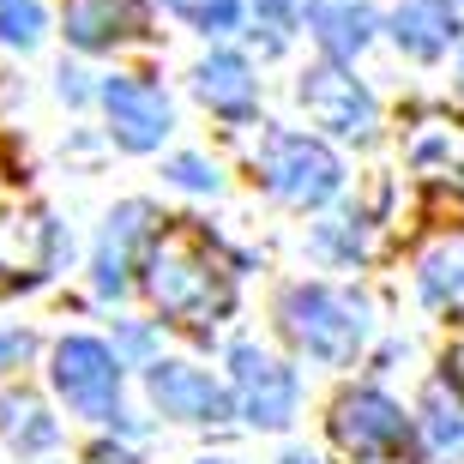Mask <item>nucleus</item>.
<instances>
[{
    "mask_svg": "<svg viewBox=\"0 0 464 464\" xmlns=\"http://www.w3.org/2000/svg\"><path fill=\"white\" fill-rule=\"evenodd\" d=\"M145 290L169 320L181 326H206V320H224L229 302H236V272L229 259L218 254V241L206 236L199 224L175 218L163 224L151 259H145Z\"/></svg>",
    "mask_w": 464,
    "mask_h": 464,
    "instance_id": "1",
    "label": "nucleus"
},
{
    "mask_svg": "<svg viewBox=\"0 0 464 464\" xmlns=\"http://www.w3.org/2000/svg\"><path fill=\"white\" fill-rule=\"evenodd\" d=\"M284 332H290L314 362H350L356 344H362V314L350 308L344 295L302 284V290L284 295Z\"/></svg>",
    "mask_w": 464,
    "mask_h": 464,
    "instance_id": "2",
    "label": "nucleus"
},
{
    "mask_svg": "<svg viewBox=\"0 0 464 464\" xmlns=\"http://www.w3.org/2000/svg\"><path fill=\"white\" fill-rule=\"evenodd\" d=\"M332 440L350 459H404L411 452V422L386 392H344L332 404Z\"/></svg>",
    "mask_w": 464,
    "mask_h": 464,
    "instance_id": "3",
    "label": "nucleus"
},
{
    "mask_svg": "<svg viewBox=\"0 0 464 464\" xmlns=\"http://www.w3.org/2000/svg\"><path fill=\"white\" fill-rule=\"evenodd\" d=\"M266 181H272V193H284L295 206H320V199L338 193L344 169H338V157L326 145H314L302 133H277L266 145Z\"/></svg>",
    "mask_w": 464,
    "mask_h": 464,
    "instance_id": "4",
    "label": "nucleus"
},
{
    "mask_svg": "<svg viewBox=\"0 0 464 464\" xmlns=\"http://www.w3.org/2000/svg\"><path fill=\"white\" fill-rule=\"evenodd\" d=\"M54 386L79 416H121V362L97 338H72L54 356Z\"/></svg>",
    "mask_w": 464,
    "mask_h": 464,
    "instance_id": "5",
    "label": "nucleus"
},
{
    "mask_svg": "<svg viewBox=\"0 0 464 464\" xmlns=\"http://www.w3.org/2000/svg\"><path fill=\"white\" fill-rule=\"evenodd\" d=\"M229 368H236V398H241V416H247V422L284 429L295 416V374L284 362H272L254 344H236L229 350Z\"/></svg>",
    "mask_w": 464,
    "mask_h": 464,
    "instance_id": "6",
    "label": "nucleus"
},
{
    "mask_svg": "<svg viewBox=\"0 0 464 464\" xmlns=\"http://www.w3.org/2000/svg\"><path fill=\"white\" fill-rule=\"evenodd\" d=\"M302 103H308V115L320 121V127H332V133H344V139H368L374 133V97H368L338 61L308 67V79H302Z\"/></svg>",
    "mask_w": 464,
    "mask_h": 464,
    "instance_id": "7",
    "label": "nucleus"
},
{
    "mask_svg": "<svg viewBox=\"0 0 464 464\" xmlns=\"http://www.w3.org/2000/svg\"><path fill=\"white\" fill-rule=\"evenodd\" d=\"M103 109L115 121V139L127 151H151L169 133V97L145 79H109L103 85Z\"/></svg>",
    "mask_w": 464,
    "mask_h": 464,
    "instance_id": "8",
    "label": "nucleus"
},
{
    "mask_svg": "<svg viewBox=\"0 0 464 464\" xmlns=\"http://www.w3.org/2000/svg\"><path fill=\"white\" fill-rule=\"evenodd\" d=\"M54 259V224L43 211H0V284H36Z\"/></svg>",
    "mask_w": 464,
    "mask_h": 464,
    "instance_id": "9",
    "label": "nucleus"
},
{
    "mask_svg": "<svg viewBox=\"0 0 464 464\" xmlns=\"http://www.w3.org/2000/svg\"><path fill=\"white\" fill-rule=\"evenodd\" d=\"M151 398L175 422H224L229 416L224 386H211L199 368H181V362H157L151 368Z\"/></svg>",
    "mask_w": 464,
    "mask_h": 464,
    "instance_id": "10",
    "label": "nucleus"
},
{
    "mask_svg": "<svg viewBox=\"0 0 464 464\" xmlns=\"http://www.w3.org/2000/svg\"><path fill=\"white\" fill-rule=\"evenodd\" d=\"M145 31V0H67V36L79 49H115Z\"/></svg>",
    "mask_w": 464,
    "mask_h": 464,
    "instance_id": "11",
    "label": "nucleus"
},
{
    "mask_svg": "<svg viewBox=\"0 0 464 464\" xmlns=\"http://www.w3.org/2000/svg\"><path fill=\"white\" fill-rule=\"evenodd\" d=\"M392 36H398V49H404V54L434 61L440 49H452L459 13H452V0H404V6L392 13Z\"/></svg>",
    "mask_w": 464,
    "mask_h": 464,
    "instance_id": "12",
    "label": "nucleus"
},
{
    "mask_svg": "<svg viewBox=\"0 0 464 464\" xmlns=\"http://www.w3.org/2000/svg\"><path fill=\"white\" fill-rule=\"evenodd\" d=\"M145 229H151V211L145 206H121L115 218H109L103 241H97V290L103 295L127 290V277H133V247H139Z\"/></svg>",
    "mask_w": 464,
    "mask_h": 464,
    "instance_id": "13",
    "label": "nucleus"
},
{
    "mask_svg": "<svg viewBox=\"0 0 464 464\" xmlns=\"http://www.w3.org/2000/svg\"><path fill=\"white\" fill-rule=\"evenodd\" d=\"M314 36H320V49L332 61H350V54L374 36V13L362 6V0H320L314 6Z\"/></svg>",
    "mask_w": 464,
    "mask_h": 464,
    "instance_id": "14",
    "label": "nucleus"
},
{
    "mask_svg": "<svg viewBox=\"0 0 464 464\" xmlns=\"http://www.w3.org/2000/svg\"><path fill=\"white\" fill-rule=\"evenodd\" d=\"M199 97H206L218 115H254V72H247V61H236V54H211L206 67H199Z\"/></svg>",
    "mask_w": 464,
    "mask_h": 464,
    "instance_id": "15",
    "label": "nucleus"
},
{
    "mask_svg": "<svg viewBox=\"0 0 464 464\" xmlns=\"http://www.w3.org/2000/svg\"><path fill=\"white\" fill-rule=\"evenodd\" d=\"M0 440H13L18 452H43L54 440V422L31 392H0Z\"/></svg>",
    "mask_w": 464,
    "mask_h": 464,
    "instance_id": "16",
    "label": "nucleus"
},
{
    "mask_svg": "<svg viewBox=\"0 0 464 464\" xmlns=\"http://www.w3.org/2000/svg\"><path fill=\"white\" fill-rule=\"evenodd\" d=\"M422 295L434 308H464V241H440L422 259Z\"/></svg>",
    "mask_w": 464,
    "mask_h": 464,
    "instance_id": "17",
    "label": "nucleus"
},
{
    "mask_svg": "<svg viewBox=\"0 0 464 464\" xmlns=\"http://www.w3.org/2000/svg\"><path fill=\"white\" fill-rule=\"evenodd\" d=\"M36 36H43V13H36V0H0V43L31 49Z\"/></svg>",
    "mask_w": 464,
    "mask_h": 464,
    "instance_id": "18",
    "label": "nucleus"
},
{
    "mask_svg": "<svg viewBox=\"0 0 464 464\" xmlns=\"http://www.w3.org/2000/svg\"><path fill=\"white\" fill-rule=\"evenodd\" d=\"M181 18H193L199 31H229L236 24V0H169Z\"/></svg>",
    "mask_w": 464,
    "mask_h": 464,
    "instance_id": "19",
    "label": "nucleus"
},
{
    "mask_svg": "<svg viewBox=\"0 0 464 464\" xmlns=\"http://www.w3.org/2000/svg\"><path fill=\"white\" fill-rule=\"evenodd\" d=\"M429 434H434V452H459L464 447V416L429 411Z\"/></svg>",
    "mask_w": 464,
    "mask_h": 464,
    "instance_id": "20",
    "label": "nucleus"
},
{
    "mask_svg": "<svg viewBox=\"0 0 464 464\" xmlns=\"http://www.w3.org/2000/svg\"><path fill=\"white\" fill-rule=\"evenodd\" d=\"M169 175L181 181V188H193V193H211V188H218V169H206L199 157H175Z\"/></svg>",
    "mask_w": 464,
    "mask_h": 464,
    "instance_id": "21",
    "label": "nucleus"
},
{
    "mask_svg": "<svg viewBox=\"0 0 464 464\" xmlns=\"http://www.w3.org/2000/svg\"><path fill=\"white\" fill-rule=\"evenodd\" d=\"M31 356V332H0V374Z\"/></svg>",
    "mask_w": 464,
    "mask_h": 464,
    "instance_id": "22",
    "label": "nucleus"
},
{
    "mask_svg": "<svg viewBox=\"0 0 464 464\" xmlns=\"http://www.w3.org/2000/svg\"><path fill=\"white\" fill-rule=\"evenodd\" d=\"M259 6H266V18H272L277 43H284V24H290V18H302V13H308V0H259Z\"/></svg>",
    "mask_w": 464,
    "mask_h": 464,
    "instance_id": "23",
    "label": "nucleus"
},
{
    "mask_svg": "<svg viewBox=\"0 0 464 464\" xmlns=\"http://www.w3.org/2000/svg\"><path fill=\"white\" fill-rule=\"evenodd\" d=\"M447 380H452V392L464 398V338H459V344L447 350Z\"/></svg>",
    "mask_w": 464,
    "mask_h": 464,
    "instance_id": "24",
    "label": "nucleus"
},
{
    "mask_svg": "<svg viewBox=\"0 0 464 464\" xmlns=\"http://www.w3.org/2000/svg\"><path fill=\"white\" fill-rule=\"evenodd\" d=\"M91 464H133V459H127V452H115V447H97V452H91Z\"/></svg>",
    "mask_w": 464,
    "mask_h": 464,
    "instance_id": "25",
    "label": "nucleus"
},
{
    "mask_svg": "<svg viewBox=\"0 0 464 464\" xmlns=\"http://www.w3.org/2000/svg\"><path fill=\"white\" fill-rule=\"evenodd\" d=\"M284 464H314V459H284Z\"/></svg>",
    "mask_w": 464,
    "mask_h": 464,
    "instance_id": "26",
    "label": "nucleus"
},
{
    "mask_svg": "<svg viewBox=\"0 0 464 464\" xmlns=\"http://www.w3.org/2000/svg\"><path fill=\"white\" fill-rule=\"evenodd\" d=\"M206 464H218V459H206Z\"/></svg>",
    "mask_w": 464,
    "mask_h": 464,
    "instance_id": "27",
    "label": "nucleus"
}]
</instances>
